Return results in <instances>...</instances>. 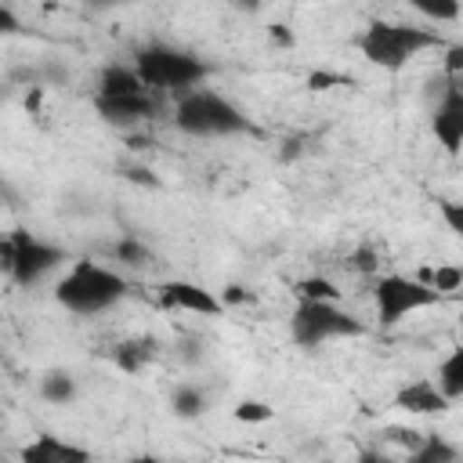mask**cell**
Masks as SVG:
<instances>
[{
    "label": "cell",
    "instance_id": "1",
    "mask_svg": "<svg viewBox=\"0 0 463 463\" xmlns=\"http://www.w3.org/2000/svg\"><path fill=\"white\" fill-rule=\"evenodd\" d=\"M127 293H130V282L116 268H105L98 260H76L54 282V300L69 315H80V318H90V315L116 307Z\"/></svg>",
    "mask_w": 463,
    "mask_h": 463
},
{
    "label": "cell",
    "instance_id": "2",
    "mask_svg": "<svg viewBox=\"0 0 463 463\" xmlns=\"http://www.w3.org/2000/svg\"><path fill=\"white\" fill-rule=\"evenodd\" d=\"M174 127L188 137H235L250 134V116L210 87H192L174 101Z\"/></svg>",
    "mask_w": 463,
    "mask_h": 463
},
{
    "label": "cell",
    "instance_id": "3",
    "mask_svg": "<svg viewBox=\"0 0 463 463\" xmlns=\"http://www.w3.org/2000/svg\"><path fill=\"white\" fill-rule=\"evenodd\" d=\"M354 47H358L362 58L373 61L376 69L398 72V69H405L416 54L445 47V40H441L434 29H420V25H409V22H383V18H376V22H369V25L358 33Z\"/></svg>",
    "mask_w": 463,
    "mask_h": 463
},
{
    "label": "cell",
    "instance_id": "4",
    "mask_svg": "<svg viewBox=\"0 0 463 463\" xmlns=\"http://www.w3.org/2000/svg\"><path fill=\"white\" fill-rule=\"evenodd\" d=\"M134 72L141 76V83L148 90H174V94H184L192 87H199L206 76H210V65L203 58H195L192 51H181V47H170V43H145L137 54H134Z\"/></svg>",
    "mask_w": 463,
    "mask_h": 463
},
{
    "label": "cell",
    "instance_id": "5",
    "mask_svg": "<svg viewBox=\"0 0 463 463\" xmlns=\"http://www.w3.org/2000/svg\"><path fill=\"white\" fill-rule=\"evenodd\" d=\"M365 336V322L340 307V300H297L289 311V340L297 347H322L333 340H354Z\"/></svg>",
    "mask_w": 463,
    "mask_h": 463
},
{
    "label": "cell",
    "instance_id": "6",
    "mask_svg": "<svg viewBox=\"0 0 463 463\" xmlns=\"http://www.w3.org/2000/svg\"><path fill=\"white\" fill-rule=\"evenodd\" d=\"M445 297L438 289H430L423 279H409V275H376L373 279V307H376V322L383 329L398 326L402 318H409L412 311L434 307Z\"/></svg>",
    "mask_w": 463,
    "mask_h": 463
},
{
    "label": "cell",
    "instance_id": "7",
    "mask_svg": "<svg viewBox=\"0 0 463 463\" xmlns=\"http://www.w3.org/2000/svg\"><path fill=\"white\" fill-rule=\"evenodd\" d=\"M7 242H11L7 279H11L14 286H22V289L43 282L51 271H58V268L69 260V253H65L61 246H54V242H47V239L25 232V228L7 232Z\"/></svg>",
    "mask_w": 463,
    "mask_h": 463
},
{
    "label": "cell",
    "instance_id": "8",
    "mask_svg": "<svg viewBox=\"0 0 463 463\" xmlns=\"http://www.w3.org/2000/svg\"><path fill=\"white\" fill-rule=\"evenodd\" d=\"M156 304L163 311H184V315H203V318H217L224 315V300L199 286V282H188V279H170L156 289Z\"/></svg>",
    "mask_w": 463,
    "mask_h": 463
},
{
    "label": "cell",
    "instance_id": "9",
    "mask_svg": "<svg viewBox=\"0 0 463 463\" xmlns=\"http://www.w3.org/2000/svg\"><path fill=\"white\" fill-rule=\"evenodd\" d=\"M430 130L449 156H459L463 148V76H445L441 101L430 116Z\"/></svg>",
    "mask_w": 463,
    "mask_h": 463
},
{
    "label": "cell",
    "instance_id": "10",
    "mask_svg": "<svg viewBox=\"0 0 463 463\" xmlns=\"http://www.w3.org/2000/svg\"><path fill=\"white\" fill-rule=\"evenodd\" d=\"M94 109L98 116L109 123V127H137V123H148L156 119L159 112V101H156V90H134V94H94Z\"/></svg>",
    "mask_w": 463,
    "mask_h": 463
},
{
    "label": "cell",
    "instance_id": "11",
    "mask_svg": "<svg viewBox=\"0 0 463 463\" xmlns=\"http://www.w3.org/2000/svg\"><path fill=\"white\" fill-rule=\"evenodd\" d=\"M394 409H405V412H416V416H438V412H449L452 402L438 391L434 380H412V383L398 387Z\"/></svg>",
    "mask_w": 463,
    "mask_h": 463
},
{
    "label": "cell",
    "instance_id": "12",
    "mask_svg": "<svg viewBox=\"0 0 463 463\" xmlns=\"http://www.w3.org/2000/svg\"><path fill=\"white\" fill-rule=\"evenodd\" d=\"M18 456L25 463H87L90 459V452L83 445H72L58 434H36Z\"/></svg>",
    "mask_w": 463,
    "mask_h": 463
},
{
    "label": "cell",
    "instance_id": "13",
    "mask_svg": "<svg viewBox=\"0 0 463 463\" xmlns=\"http://www.w3.org/2000/svg\"><path fill=\"white\" fill-rule=\"evenodd\" d=\"M134 90H148L141 83V76L134 72V65H119V61H109L98 76V90L94 94H134Z\"/></svg>",
    "mask_w": 463,
    "mask_h": 463
},
{
    "label": "cell",
    "instance_id": "14",
    "mask_svg": "<svg viewBox=\"0 0 463 463\" xmlns=\"http://www.w3.org/2000/svg\"><path fill=\"white\" fill-rule=\"evenodd\" d=\"M434 383H438V391H441L452 405L463 398V347H452V351L441 358Z\"/></svg>",
    "mask_w": 463,
    "mask_h": 463
},
{
    "label": "cell",
    "instance_id": "15",
    "mask_svg": "<svg viewBox=\"0 0 463 463\" xmlns=\"http://www.w3.org/2000/svg\"><path fill=\"white\" fill-rule=\"evenodd\" d=\"M152 358H156V340H145V336L123 340V344L112 351V362H116V369H123V373H141Z\"/></svg>",
    "mask_w": 463,
    "mask_h": 463
},
{
    "label": "cell",
    "instance_id": "16",
    "mask_svg": "<svg viewBox=\"0 0 463 463\" xmlns=\"http://www.w3.org/2000/svg\"><path fill=\"white\" fill-rule=\"evenodd\" d=\"M40 398L51 405H69L76 398V380L65 369H51L40 376Z\"/></svg>",
    "mask_w": 463,
    "mask_h": 463
},
{
    "label": "cell",
    "instance_id": "17",
    "mask_svg": "<svg viewBox=\"0 0 463 463\" xmlns=\"http://www.w3.org/2000/svg\"><path fill=\"white\" fill-rule=\"evenodd\" d=\"M412 463H456L459 459V449L452 441H445L441 434H423V441L409 452Z\"/></svg>",
    "mask_w": 463,
    "mask_h": 463
},
{
    "label": "cell",
    "instance_id": "18",
    "mask_svg": "<svg viewBox=\"0 0 463 463\" xmlns=\"http://www.w3.org/2000/svg\"><path fill=\"white\" fill-rule=\"evenodd\" d=\"M170 409H174V416H181V420L203 416V412H206V394H203V387H195V383H177V387L170 391Z\"/></svg>",
    "mask_w": 463,
    "mask_h": 463
},
{
    "label": "cell",
    "instance_id": "19",
    "mask_svg": "<svg viewBox=\"0 0 463 463\" xmlns=\"http://www.w3.org/2000/svg\"><path fill=\"white\" fill-rule=\"evenodd\" d=\"M293 297L297 300H340V286L326 275H307L293 282Z\"/></svg>",
    "mask_w": 463,
    "mask_h": 463
},
{
    "label": "cell",
    "instance_id": "20",
    "mask_svg": "<svg viewBox=\"0 0 463 463\" xmlns=\"http://www.w3.org/2000/svg\"><path fill=\"white\" fill-rule=\"evenodd\" d=\"M420 279H423L430 289H438L441 297H452V293L463 286V268H459V264H434V268H427Z\"/></svg>",
    "mask_w": 463,
    "mask_h": 463
},
{
    "label": "cell",
    "instance_id": "21",
    "mask_svg": "<svg viewBox=\"0 0 463 463\" xmlns=\"http://www.w3.org/2000/svg\"><path fill=\"white\" fill-rule=\"evenodd\" d=\"M405 4L430 22H456L459 18V0H405Z\"/></svg>",
    "mask_w": 463,
    "mask_h": 463
},
{
    "label": "cell",
    "instance_id": "22",
    "mask_svg": "<svg viewBox=\"0 0 463 463\" xmlns=\"http://www.w3.org/2000/svg\"><path fill=\"white\" fill-rule=\"evenodd\" d=\"M232 416H235L239 423H268V420L275 416V409H271L268 402H253V398H246V402H239V405L232 409Z\"/></svg>",
    "mask_w": 463,
    "mask_h": 463
},
{
    "label": "cell",
    "instance_id": "23",
    "mask_svg": "<svg viewBox=\"0 0 463 463\" xmlns=\"http://www.w3.org/2000/svg\"><path fill=\"white\" fill-rule=\"evenodd\" d=\"M112 257H116L119 264H145L152 253H148L141 242H134V239H123V242H116V246H112Z\"/></svg>",
    "mask_w": 463,
    "mask_h": 463
},
{
    "label": "cell",
    "instance_id": "24",
    "mask_svg": "<svg viewBox=\"0 0 463 463\" xmlns=\"http://www.w3.org/2000/svg\"><path fill=\"white\" fill-rule=\"evenodd\" d=\"M438 213H441V221L449 224L452 235H463V206H459V203L441 199V203H438Z\"/></svg>",
    "mask_w": 463,
    "mask_h": 463
},
{
    "label": "cell",
    "instance_id": "25",
    "mask_svg": "<svg viewBox=\"0 0 463 463\" xmlns=\"http://www.w3.org/2000/svg\"><path fill=\"white\" fill-rule=\"evenodd\" d=\"M383 438H387V441H394V445H405V456L423 441V434H420V430H409V427H387V430H383Z\"/></svg>",
    "mask_w": 463,
    "mask_h": 463
},
{
    "label": "cell",
    "instance_id": "26",
    "mask_svg": "<svg viewBox=\"0 0 463 463\" xmlns=\"http://www.w3.org/2000/svg\"><path fill=\"white\" fill-rule=\"evenodd\" d=\"M351 80L347 76H336V72H311L307 76V87L311 90H329V87H347Z\"/></svg>",
    "mask_w": 463,
    "mask_h": 463
},
{
    "label": "cell",
    "instance_id": "27",
    "mask_svg": "<svg viewBox=\"0 0 463 463\" xmlns=\"http://www.w3.org/2000/svg\"><path fill=\"white\" fill-rule=\"evenodd\" d=\"M445 76H463V47L459 43L445 47Z\"/></svg>",
    "mask_w": 463,
    "mask_h": 463
},
{
    "label": "cell",
    "instance_id": "28",
    "mask_svg": "<svg viewBox=\"0 0 463 463\" xmlns=\"http://www.w3.org/2000/svg\"><path fill=\"white\" fill-rule=\"evenodd\" d=\"M14 33H22V18L7 4H0V36H14Z\"/></svg>",
    "mask_w": 463,
    "mask_h": 463
},
{
    "label": "cell",
    "instance_id": "29",
    "mask_svg": "<svg viewBox=\"0 0 463 463\" xmlns=\"http://www.w3.org/2000/svg\"><path fill=\"white\" fill-rule=\"evenodd\" d=\"M351 264H354L358 271H365V275H376V257H373V250H365V246L351 257Z\"/></svg>",
    "mask_w": 463,
    "mask_h": 463
},
{
    "label": "cell",
    "instance_id": "30",
    "mask_svg": "<svg viewBox=\"0 0 463 463\" xmlns=\"http://www.w3.org/2000/svg\"><path fill=\"white\" fill-rule=\"evenodd\" d=\"M221 300H224V307H228V304H239V300H246V289H242V286H228Z\"/></svg>",
    "mask_w": 463,
    "mask_h": 463
},
{
    "label": "cell",
    "instance_id": "31",
    "mask_svg": "<svg viewBox=\"0 0 463 463\" xmlns=\"http://www.w3.org/2000/svg\"><path fill=\"white\" fill-rule=\"evenodd\" d=\"M90 7H119V4H130V0H87Z\"/></svg>",
    "mask_w": 463,
    "mask_h": 463
}]
</instances>
